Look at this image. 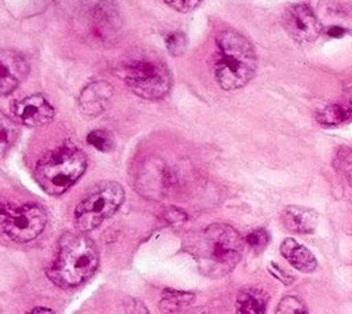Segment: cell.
Wrapping results in <instances>:
<instances>
[{
	"instance_id": "23",
	"label": "cell",
	"mask_w": 352,
	"mask_h": 314,
	"mask_svg": "<svg viewBox=\"0 0 352 314\" xmlns=\"http://www.w3.org/2000/svg\"><path fill=\"white\" fill-rule=\"evenodd\" d=\"M342 98L344 102H346L348 105L352 106V78H349L344 87H342Z\"/></svg>"
},
{
	"instance_id": "20",
	"label": "cell",
	"mask_w": 352,
	"mask_h": 314,
	"mask_svg": "<svg viewBox=\"0 0 352 314\" xmlns=\"http://www.w3.org/2000/svg\"><path fill=\"white\" fill-rule=\"evenodd\" d=\"M166 48L172 55H180L187 47V39L182 32H172L166 36Z\"/></svg>"
},
{
	"instance_id": "15",
	"label": "cell",
	"mask_w": 352,
	"mask_h": 314,
	"mask_svg": "<svg viewBox=\"0 0 352 314\" xmlns=\"http://www.w3.org/2000/svg\"><path fill=\"white\" fill-rule=\"evenodd\" d=\"M352 116V106L346 102L330 103L316 113V120L324 127H336L348 121Z\"/></svg>"
},
{
	"instance_id": "25",
	"label": "cell",
	"mask_w": 352,
	"mask_h": 314,
	"mask_svg": "<svg viewBox=\"0 0 352 314\" xmlns=\"http://www.w3.org/2000/svg\"><path fill=\"white\" fill-rule=\"evenodd\" d=\"M28 314H55V313L47 307H36V308L30 310Z\"/></svg>"
},
{
	"instance_id": "19",
	"label": "cell",
	"mask_w": 352,
	"mask_h": 314,
	"mask_svg": "<svg viewBox=\"0 0 352 314\" xmlns=\"http://www.w3.org/2000/svg\"><path fill=\"white\" fill-rule=\"evenodd\" d=\"M334 167L345 175L346 180L352 186V151L349 149H345L337 154Z\"/></svg>"
},
{
	"instance_id": "13",
	"label": "cell",
	"mask_w": 352,
	"mask_h": 314,
	"mask_svg": "<svg viewBox=\"0 0 352 314\" xmlns=\"http://www.w3.org/2000/svg\"><path fill=\"white\" fill-rule=\"evenodd\" d=\"M280 253L298 271L312 273L318 267L314 253L304 245L298 244L294 238H286L282 241Z\"/></svg>"
},
{
	"instance_id": "11",
	"label": "cell",
	"mask_w": 352,
	"mask_h": 314,
	"mask_svg": "<svg viewBox=\"0 0 352 314\" xmlns=\"http://www.w3.org/2000/svg\"><path fill=\"white\" fill-rule=\"evenodd\" d=\"M280 222L286 230L296 234H311L316 230L319 223L318 212L301 207V205H287L280 213Z\"/></svg>"
},
{
	"instance_id": "16",
	"label": "cell",
	"mask_w": 352,
	"mask_h": 314,
	"mask_svg": "<svg viewBox=\"0 0 352 314\" xmlns=\"http://www.w3.org/2000/svg\"><path fill=\"white\" fill-rule=\"evenodd\" d=\"M87 142L99 151L107 153L114 147L113 134L106 129H94L87 135Z\"/></svg>"
},
{
	"instance_id": "5",
	"label": "cell",
	"mask_w": 352,
	"mask_h": 314,
	"mask_svg": "<svg viewBox=\"0 0 352 314\" xmlns=\"http://www.w3.org/2000/svg\"><path fill=\"white\" fill-rule=\"evenodd\" d=\"M124 200V189L116 182H103L95 186L74 209L76 227L82 233L96 229L117 212Z\"/></svg>"
},
{
	"instance_id": "22",
	"label": "cell",
	"mask_w": 352,
	"mask_h": 314,
	"mask_svg": "<svg viewBox=\"0 0 352 314\" xmlns=\"http://www.w3.org/2000/svg\"><path fill=\"white\" fill-rule=\"evenodd\" d=\"M170 8L179 11V12H190L194 8H197L201 3V0H164Z\"/></svg>"
},
{
	"instance_id": "14",
	"label": "cell",
	"mask_w": 352,
	"mask_h": 314,
	"mask_svg": "<svg viewBox=\"0 0 352 314\" xmlns=\"http://www.w3.org/2000/svg\"><path fill=\"white\" fill-rule=\"evenodd\" d=\"M270 295L264 289L250 288L236 297V314H265Z\"/></svg>"
},
{
	"instance_id": "4",
	"label": "cell",
	"mask_w": 352,
	"mask_h": 314,
	"mask_svg": "<svg viewBox=\"0 0 352 314\" xmlns=\"http://www.w3.org/2000/svg\"><path fill=\"white\" fill-rule=\"evenodd\" d=\"M87 168L84 153L73 146L63 145L45 153L34 168V179L50 196H60L73 186Z\"/></svg>"
},
{
	"instance_id": "1",
	"label": "cell",
	"mask_w": 352,
	"mask_h": 314,
	"mask_svg": "<svg viewBox=\"0 0 352 314\" xmlns=\"http://www.w3.org/2000/svg\"><path fill=\"white\" fill-rule=\"evenodd\" d=\"M245 241L239 233L223 223H213L191 234L186 240V249L194 258L202 274L220 278L239 263Z\"/></svg>"
},
{
	"instance_id": "18",
	"label": "cell",
	"mask_w": 352,
	"mask_h": 314,
	"mask_svg": "<svg viewBox=\"0 0 352 314\" xmlns=\"http://www.w3.org/2000/svg\"><path fill=\"white\" fill-rule=\"evenodd\" d=\"M275 314H308L304 302L296 296H285L280 299Z\"/></svg>"
},
{
	"instance_id": "6",
	"label": "cell",
	"mask_w": 352,
	"mask_h": 314,
	"mask_svg": "<svg viewBox=\"0 0 352 314\" xmlns=\"http://www.w3.org/2000/svg\"><path fill=\"white\" fill-rule=\"evenodd\" d=\"M124 80L144 99H160L170 90V72L160 59H139L126 66Z\"/></svg>"
},
{
	"instance_id": "3",
	"label": "cell",
	"mask_w": 352,
	"mask_h": 314,
	"mask_svg": "<svg viewBox=\"0 0 352 314\" xmlns=\"http://www.w3.org/2000/svg\"><path fill=\"white\" fill-rule=\"evenodd\" d=\"M216 45L214 77L217 84L227 91L246 85L257 67V56L249 40L235 30H221L216 36Z\"/></svg>"
},
{
	"instance_id": "12",
	"label": "cell",
	"mask_w": 352,
	"mask_h": 314,
	"mask_svg": "<svg viewBox=\"0 0 352 314\" xmlns=\"http://www.w3.org/2000/svg\"><path fill=\"white\" fill-rule=\"evenodd\" d=\"M111 94V85L106 81H94L88 84L78 98L80 110L88 117L100 114L106 109Z\"/></svg>"
},
{
	"instance_id": "17",
	"label": "cell",
	"mask_w": 352,
	"mask_h": 314,
	"mask_svg": "<svg viewBox=\"0 0 352 314\" xmlns=\"http://www.w3.org/2000/svg\"><path fill=\"white\" fill-rule=\"evenodd\" d=\"M16 138V127L14 123L1 114L0 120V149H1V156L6 154V151L12 146L14 140Z\"/></svg>"
},
{
	"instance_id": "8",
	"label": "cell",
	"mask_w": 352,
	"mask_h": 314,
	"mask_svg": "<svg viewBox=\"0 0 352 314\" xmlns=\"http://www.w3.org/2000/svg\"><path fill=\"white\" fill-rule=\"evenodd\" d=\"M282 23L287 34L300 45H308L320 36L322 23L307 4L290 6L282 18Z\"/></svg>"
},
{
	"instance_id": "21",
	"label": "cell",
	"mask_w": 352,
	"mask_h": 314,
	"mask_svg": "<svg viewBox=\"0 0 352 314\" xmlns=\"http://www.w3.org/2000/svg\"><path fill=\"white\" fill-rule=\"evenodd\" d=\"M268 241H270V236H268V233H267L265 230H263V229H257V230L249 233V234L246 236V238H245V242H246L250 248H253L254 251H258V252L263 251V249L267 247Z\"/></svg>"
},
{
	"instance_id": "24",
	"label": "cell",
	"mask_w": 352,
	"mask_h": 314,
	"mask_svg": "<svg viewBox=\"0 0 352 314\" xmlns=\"http://www.w3.org/2000/svg\"><path fill=\"white\" fill-rule=\"evenodd\" d=\"M274 267V270H271V273H274L283 284H292L293 282V277L287 275L285 271H282L276 264H271Z\"/></svg>"
},
{
	"instance_id": "2",
	"label": "cell",
	"mask_w": 352,
	"mask_h": 314,
	"mask_svg": "<svg viewBox=\"0 0 352 314\" xmlns=\"http://www.w3.org/2000/svg\"><path fill=\"white\" fill-rule=\"evenodd\" d=\"M99 264V252L94 241L84 234L66 233L60 237L47 277L60 288H73L88 280Z\"/></svg>"
},
{
	"instance_id": "9",
	"label": "cell",
	"mask_w": 352,
	"mask_h": 314,
	"mask_svg": "<svg viewBox=\"0 0 352 314\" xmlns=\"http://www.w3.org/2000/svg\"><path fill=\"white\" fill-rule=\"evenodd\" d=\"M11 109L14 116L28 127L45 125L55 116L54 107L40 94H34L15 101Z\"/></svg>"
},
{
	"instance_id": "10",
	"label": "cell",
	"mask_w": 352,
	"mask_h": 314,
	"mask_svg": "<svg viewBox=\"0 0 352 314\" xmlns=\"http://www.w3.org/2000/svg\"><path fill=\"white\" fill-rule=\"evenodd\" d=\"M1 62V95L11 94L28 74V63L22 55L12 50H3Z\"/></svg>"
},
{
	"instance_id": "7",
	"label": "cell",
	"mask_w": 352,
	"mask_h": 314,
	"mask_svg": "<svg viewBox=\"0 0 352 314\" xmlns=\"http://www.w3.org/2000/svg\"><path fill=\"white\" fill-rule=\"evenodd\" d=\"M47 223L45 211L34 204H11L1 207V230L16 242H28L34 240Z\"/></svg>"
}]
</instances>
